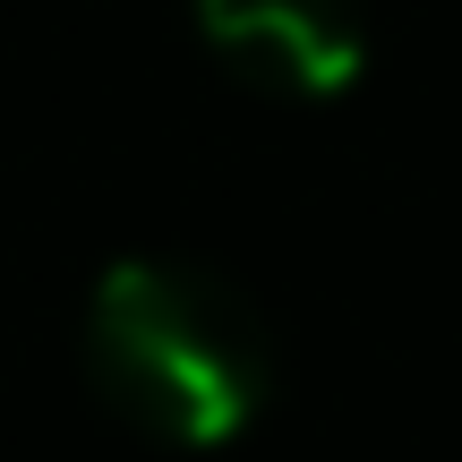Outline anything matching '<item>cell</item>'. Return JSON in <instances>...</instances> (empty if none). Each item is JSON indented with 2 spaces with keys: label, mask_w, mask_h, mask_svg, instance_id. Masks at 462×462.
<instances>
[{
  "label": "cell",
  "mask_w": 462,
  "mask_h": 462,
  "mask_svg": "<svg viewBox=\"0 0 462 462\" xmlns=\"http://www.w3.org/2000/svg\"><path fill=\"white\" fill-rule=\"evenodd\" d=\"M86 368L154 446L215 454L274 402V334L223 274L180 257H120L86 300Z\"/></svg>",
  "instance_id": "obj_1"
},
{
  "label": "cell",
  "mask_w": 462,
  "mask_h": 462,
  "mask_svg": "<svg viewBox=\"0 0 462 462\" xmlns=\"http://www.w3.org/2000/svg\"><path fill=\"white\" fill-rule=\"evenodd\" d=\"M198 43L274 103H326L368 69V0H189Z\"/></svg>",
  "instance_id": "obj_2"
}]
</instances>
